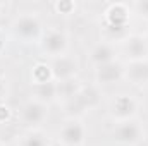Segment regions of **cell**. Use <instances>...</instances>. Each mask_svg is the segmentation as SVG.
Returning <instances> with one entry per match:
<instances>
[{"label":"cell","mask_w":148,"mask_h":146,"mask_svg":"<svg viewBox=\"0 0 148 146\" xmlns=\"http://www.w3.org/2000/svg\"><path fill=\"white\" fill-rule=\"evenodd\" d=\"M10 33L16 41L23 45H40L47 29L43 19L33 10L19 12L10 23Z\"/></svg>","instance_id":"1"},{"label":"cell","mask_w":148,"mask_h":146,"mask_svg":"<svg viewBox=\"0 0 148 146\" xmlns=\"http://www.w3.org/2000/svg\"><path fill=\"white\" fill-rule=\"evenodd\" d=\"M138 113H140V102L136 96L129 93L115 95L109 105V117L114 124L138 119Z\"/></svg>","instance_id":"2"},{"label":"cell","mask_w":148,"mask_h":146,"mask_svg":"<svg viewBox=\"0 0 148 146\" xmlns=\"http://www.w3.org/2000/svg\"><path fill=\"white\" fill-rule=\"evenodd\" d=\"M86 132L88 129L83 117H67L57 131V141L60 146H83Z\"/></svg>","instance_id":"4"},{"label":"cell","mask_w":148,"mask_h":146,"mask_svg":"<svg viewBox=\"0 0 148 146\" xmlns=\"http://www.w3.org/2000/svg\"><path fill=\"white\" fill-rule=\"evenodd\" d=\"M69 35L60 29H48L43 40L40 41V50L47 59H59L69 53Z\"/></svg>","instance_id":"6"},{"label":"cell","mask_w":148,"mask_h":146,"mask_svg":"<svg viewBox=\"0 0 148 146\" xmlns=\"http://www.w3.org/2000/svg\"><path fill=\"white\" fill-rule=\"evenodd\" d=\"M0 146H5V145H2V143H0Z\"/></svg>","instance_id":"21"},{"label":"cell","mask_w":148,"mask_h":146,"mask_svg":"<svg viewBox=\"0 0 148 146\" xmlns=\"http://www.w3.org/2000/svg\"><path fill=\"white\" fill-rule=\"evenodd\" d=\"M48 103L40 102L36 98H29L19 110V120L26 129H41V126L48 119Z\"/></svg>","instance_id":"5"},{"label":"cell","mask_w":148,"mask_h":146,"mask_svg":"<svg viewBox=\"0 0 148 146\" xmlns=\"http://www.w3.org/2000/svg\"><path fill=\"white\" fill-rule=\"evenodd\" d=\"M131 14H133L131 3H126V2L109 3V7L105 9V24L110 29L122 31L124 28H127Z\"/></svg>","instance_id":"10"},{"label":"cell","mask_w":148,"mask_h":146,"mask_svg":"<svg viewBox=\"0 0 148 146\" xmlns=\"http://www.w3.org/2000/svg\"><path fill=\"white\" fill-rule=\"evenodd\" d=\"M131 9H133V14H136L140 19H143V21L148 23V0L133 2V3H131Z\"/></svg>","instance_id":"18"},{"label":"cell","mask_w":148,"mask_h":146,"mask_svg":"<svg viewBox=\"0 0 148 146\" xmlns=\"http://www.w3.org/2000/svg\"><path fill=\"white\" fill-rule=\"evenodd\" d=\"M9 117V108L5 105H0V122H5Z\"/></svg>","instance_id":"19"},{"label":"cell","mask_w":148,"mask_h":146,"mask_svg":"<svg viewBox=\"0 0 148 146\" xmlns=\"http://www.w3.org/2000/svg\"><path fill=\"white\" fill-rule=\"evenodd\" d=\"M124 81L133 86L148 84V59L124 62Z\"/></svg>","instance_id":"13"},{"label":"cell","mask_w":148,"mask_h":146,"mask_svg":"<svg viewBox=\"0 0 148 146\" xmlns=\"http://www.w3.org/2000/svg\"><path fill=\"white\" fill-rule=\"evenodd\" d=\"M52 71L50 65L47 62H38L31 67V86H38V84H47L52 83Z\"/></svg>","instance_id":"16"},{"label":"cell","mask_w":148,"mask_h":146,"mask_svg":"<svg viewBox=\"0 0 148 146\" xmlns=\"http://www.w3.org/2000/svg\"><path fill=\"white\" fill-rule=\"evenodd\" d=\"M100 102V91L97 86H83L77 88L74 96L69 98V107H76V110H90L97 107Z\"/></svg>","instance_id":"11"},{"label":"cell","mask_w":148,"mask_h":146,"mask_svg":"<svg viewBox=\"0 0 148 146\" xmlns=\"http://www.w3.org/2000/svg\"><path fill=\"white\" fill-rule=\"evenodd\" d=\"M2 9H3V3H0V12H2Z\"/></svg>","instance_id":"20"},{"label":"cell","mask_w":148,"mask_h":146,"mask_svg":"<svg viewBox=\"0 0 148 146\" xmlns=\"http://www.w3.org/2000/svg\"><path fill=\"white\" fill-rule=\"evenodd\" d=\"M86 60L93 69L102 67V65L110 64V62H115V60H119V46L114 40L97 41L86 52Z\"/></svg>","instance_id":"8"},{"label":"cell","mask_w":148,"mask_h":146,"mask_svg":"<svg viewBox=\"0 0 148 146\" xmlns=\"http://www.w3.org/2000/svg\"><path fill=\"white\" fill-rule=\"evenodd\" d=\"M145 126L140 119L119 122L112 129V139L121 146H136L145 139Z\"/></svg>","instance_id":"3"},{"label":"cell","mask_w":148,"mask_h":146,"mask_svg":"<svg viewBox=\"0 0 148 146\" xmlns=\"http://www.w3.org/2000/svg\"><path fill=\"white\" fill-rule=\"evenodd\" d=\"M31 98H36L40 102H45L50 105L52 100L59 98V84L55 81L52 83H47V84H38V86H33L31 89Z\"/></svg>","instance_id":"15"},{"label":"cell","mask_w":148,"mask_h":146,"mask_svg":"<svg viewBox=\"0 0 148 146\" xmlns=\"http://www.w3.org/2000/svg\"><path fill=\"white\" fill-rule=\"evenodd\" d=\"M48 65H50V71H52V77L57 84L74 81L76 74L79 71V64H77L76 57L71 55V53H66L59 59H52Z\"/></svg>","instance_id":"9"},{"label":"cell","mask_w":148,"mask_h":146,"mask_svg":"<svg viewBox=\"0 0 148 146\" xmlns=\"http://www.w3.org/2000/svg\"><path fill=\"white\" fill-rule=\"evenodd\" d=\"M119 52L124 55L126 62L147 60L148 59V38L141 33H127L119 43Z\"/></svg>","instance_id":"7"},{"label":"cell","mask_w":148,"mask_h":146,"mask_svg":"<svg viewBox=\"0 0 148 146\" xmlns=\"http://www.w3.org/2000/svg\"><path fill=\"white\" fill-rule=\"evenodd\" d=\"M122 79H124V62H121V60H115V62L105 64V65L95 69V83L98 86L114 84Z\"/></svg>","instance_id":"12"},{"label":"cell","mask_w":148,"mask_h":146,"mask_svg":"<svg viewBox=\"0 0 148 146\" xmlns=\"http://www.w3.org/2000/svg\"><path fill=\"white\" fill-rule=\"evenodd\" d=\"M17 146H52V139L43 129H26L19 138Z\"/></svg>","instance_id":"14"},{"label":"cell","mask_w":148,"mask_h":146,"mask_svg":"<svg viewBox=\"0 0 148 146\" xmlns=\"http://www.w3.org/2000/svg\"><path fill=\"white\" fill-rule=\"evenodd\" d=\"M53 10L57 14H62V16H69L76 12V3L71 0H59L53 3Z\"/></svg>","instance_id":"17"}]
</instances>
